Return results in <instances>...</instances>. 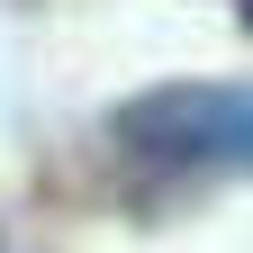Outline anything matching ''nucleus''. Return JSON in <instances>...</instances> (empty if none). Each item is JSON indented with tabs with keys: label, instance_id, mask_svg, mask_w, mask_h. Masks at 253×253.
I'll return each mask as SVG.
<instances>
[{
	"label": "nucleus",
	"instance_id": "f257e3e1",
	"mask_svg": "<svg viewBox=\"0 0 253 253\" xmlns=\"http://www.w3.org/2000/svg\"><path fill=\"white\" fill-rule=\"evenodd\" d=\"M109 136L154 172H253V82H154L109 118Z\"/></svg>",
	"mask_w": 253,
	"mask_h": 253
}]
</instances>
